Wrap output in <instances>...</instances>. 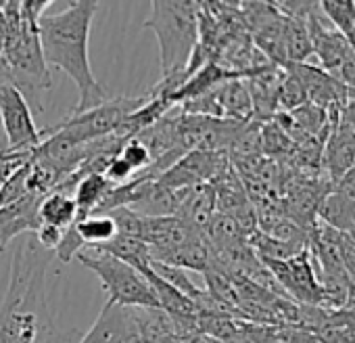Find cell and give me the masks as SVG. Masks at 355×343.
Listing matches in <instances>:
<instances>
[{
    "label": "cell",
    "mask_w": 355,
    "mask_h": 343,
    "mask_svg": "<svg viewBox=\"0 0 355 343\" xmlns=\"http://www.w3.org/2000/svg\"><path fill=\"white\" fill-rule=\"evenodd\" d=\"M38 206L40 197L28 195L11 206L0 208V251H5V247L19 235L36 233V228L40 226Z\"/></svg>",
    "instance_id": "cell-15"
},
{
    "label": "cell",
    "mask_w": 355,
    "mask_h": 343,
    "mask_svg": "<svg viewBox=\"0 0 355 343\" xmlns=\"http://www.w3.org/2000/svg\"><path fill=\"white\" fill-rule=\"evenodd\" d=\"M119 157L136 172V176L142 174L144 169H148V167L153 165L150 151H148L136 136H132V138H128V140L123 142V147H121V151H119Z\"/></svg>",
    "instance_id": "cell-28"
},
{
    "label": "cell",
    "mask_w": 355,
    "mask_h": 343,
    "mask_svg": "<svg viewBox=\"0 0 355 343\" xmlns=\"http://www.w3.org/2000/svg\"><path fill=\"white\" fill-rule=\"evenodd\" d=\"M21 30L15 40L5 49L3 57L9 63L13 84L28 99L38 101V92L53 88V78L42 55L40 44V19L53 5L49 0H21Z\"/></svg>",
    "instance_id": "cell-4"
},
{
    "label": "cell",
    "mask_w": 355,
    "mask_h": 343,
    "mask_svg": "<svg viewBox=\"0 0 355 343\" xmlns=\"http://www.w3.org/2000/svg\"><path fill=\"white\" fill-rule=\"evenodd\" d=\"M0 122H3L9 153H32L40 147L46 130H38L28 99L15 84L0 88Z\"/></svg>",
    "instance_id": "cell-7"
},
{
    "label": "cell",
    "mask_w": 355,
    "mask_h": 343,
    "mask_svg": "<svg viewBox=\"0 0 355 343\" xmlns=\"http://www.w3.org/2000/svg\"><path fill=\"white\" fill-rule=\"evenodd\" d=\"M328 138L322 153V174L332 187L355 165V130L340 117V107L328 109Z\"/></svg>",
    "instance_id": "cell-10"
},
{
    "label": "cell",
    "mask_w": 355,
    "mask_h": 343,
    "mask_svg": "<svg viewBox=\"0 0 355 343\" xmlns=\"http://www.w3.org/2000/svg\"><path fill=\"white\" fill-rule=\"evenodd\" d=\"M315 220L324 222L326 226L338 233H353L355 231V201L334 191L332 187V191L320 201Z\"/></svg>",
    "instance_id": "cell-19"
},
{
    "label": "cell",
    "mask_w": 355,
    "mask_h": 343,
    "mask_svg": "<svg viewBox=\"0 0 355 343\" xmlns=\"http://www.w3.org/2000/svg\"><path fill=\"white\" fill-rule=\"evenodd\" d=\"M320 13L332 22L334 30L345 38L351 36L355 30V0H322Z\"/></svg>",
    "instance_id": "cell-26"
},
{
    "label": "cell",
    "mask_w": 355,
    "mask_h": 343,
    "mask_svg": "<svg viewBox=\"0 0 355 343\" xmlns=\"http://www.w3.org/2000/svg\"><path fill=\"white\" fill-rule=\"evenodd\" d=\"M268 272L274 276L286 299L303 306H320L322 303V289L313 270L309 249L299 251L291 260H261Z\"/></svg>",
    "instance_id": "cell-8"
},
{
    "label": "cell",
    "mask_w": 355,
    "mask_h": 343,
    "mask_svg": "<svg viewBox=\"0 0 355 343\" xmlns=\"http://www.w3.org/2000/svg\"><path fill=\"white\" fill-rule=\"evenodd\" d=\"M307 28H309V38H311V55H315L322 69L332 76L343 65V61L351 57L355 51L351 49L349 40L343 34H338L334 28L330 30L322 22L320 3H318V9L307 17Z\"/></svg>",
    "instance_id": "cell-12"
},
{
    "label": "cell",
    "mask_w": 355,
    "mask_h": 343,
    "mask_svg": "<svg viewBox=\"0 0 355 343\" xmlns=\"http://www.w3.org/2000/svg\"><path fill=\"white\" fill-rule=\"evenodd\" d=\"M105 178L109 181V183H113V185H125V183H130L132 178H136V172L117 155V157H113L109 163H107V167H105Z\"/></svg>",
    "instance_id": "cell-30"
},
{
    "label": "cell",
    "mask_w": 355,
    "mask_h": 343,
    "mask_svg": "<svg viewBox=\"0 0 355 343\" xmlns=\"http://www.w3.org/2000/svg\"><path fill=\"white\" fill-rule=\"evenodd\" d=\"M230 165V159L226 153L218 151H189L182 155L169 169H165L163 174L157 178L161 187H165L171 193L184 191L197 185L211 183L224 167Z\"/></svg>",
    "instance_id": "cell-9"
},
{
    "label": "cell",
    "mask_w": 355,
    "mask_h": 343,
    "mask_svg": "<svg viewBox=\"0 0 355 343\" xmlns=\"http://www.w3.org/2000/svg\"><path fill=\"white\" fill-rule=\"evenodd\" d=\"M55 253L40 247L34 233L19 243L11 281L0 303V343H55L57 331L46 299V268Z\"/></svg>",
    "instance_id": "cell-1"
},
{
    "label": "cell",
    "mask_w": 355,
    "mask_h": 343,
    "mask_svg": "<svg viewBox=\"0 0 355 343\" xmlns=\"http://www.w3.org/2000/svg\"><path fill=\"white\" fill-rule=\"evenodd\" d=\"M76 258L98 276L109 303L119 308H159L153 287L132 266L94 247H86Z\"/></svg>",
    "instance_id": "cell-5"
},
{
    "label": "cell",
    "mask_w": 355,
    "mask_h": 343,
    "mask_svg": "<svg viewBox=\"0 0 355 343\" xmlns=\"http://www.w3.org/2000/svg\"><path fill=\"white\" fill-rule=\"evenodd\" d=\"M305 103H307L305 86L301 84V80L293 72L284 69V76H282V82L278 88V111L291 113Z\"/></svg>",
    "instance_id": "cell-27"
},
{
    "label": "cell",
    "mask_w": 355,
    "mask_h": 343,
    "mask_svg": "<svg viewBox=\"0 0 355 343\" xmlns=\"http://www.w3.org/2000/svg\"><path fill=\"white\" fill-rule=\"evenodd\" d=\"M232 78H241L239 74L230 72V69H224L220 63L216 61H209L207 65H203L199 72H195L180 88L175 92H171L167 97V101L173 105V107H180L182 103L187 101H193V99H199L211 90H216L218 86H222L224 82L232 80Z\"/></svg>",
    "instance_id": "cell-16"
},
{
    "label": "cell",
    "mask_w": 355,
    "mask_h": 343,
    "mask_svg": "<svg viewBox=\"0 0 355 343\" xmlns=\"http://www.w3.org/2000/svg\"><path fill=\"white\" fill-rule=\"evenodd\" d=\"M284 53H286V65L305 63L307 57H311V38H309L307 19L284 17Z\"/></svg>",
    "instance_id": "cell-23"
},
{
    "label": "cell",
    "mask_w": 355,
    "mask_h": 343,
    "mask_svg": "<svg viewBox=\"0 0 355 343\" xmlns=\"http://www.w3.org/2000/svg\"><path fill=\"white\" fill-rule=\"evenodd\" d=\"M113 183H109L105 178V174H84L78 185H76V193L71 195L78 208V218H86L90 214H94L98 210V206L103 203V199L107 197V193L111 191Z\"/></svg>",
    "instance_id": "cell-22"
},
{
    "label": "cell",
    "mask_w": 355,
    "mask_h": 343,
    "mask_svg": "<svg viewBox=\"0 0 355 343\" xmlns=\"http://www.w3.org/2000/svg\"><path fill=\"white\" fill-rule=\"evenodd\" d=\"M38 220L40 224L57 226L61 231H67L78 220V208L71 195L53 191L46 197L40 199L38 206Z\"/></svg>",
    "instance_id": "cell-21"
},
{
    "label": "cell",
    "mask_w": 355,
    "mask_h": 343,
    "mask_svg": "<svg viewBox=\"0 0 355 343\" xmlns=\"http://www.w3.org/2000/svg\"><path fill=\"white\" fill-rule=\"evenodd\" d=\"M284 76V67L270 65L249 78H245L251 103H253V119L266 124L274 119L278 113V88Z\"/></svg>",
    "instance_id": "cell-14"
},
{
    "label": "cell",
    "mask_w": 355,
    "mask_h": 343,
    "mask_svg": "<svg viewBox=\"0 0 355 343\" xmlns=\"http://www.w3.org/2000/svg\"><path fill=\"white\" fill-rule=\"evenodd\" d=\"M197 235H203V233L193 231L187 222H182L175 216L142 218L140 239L150 247L153 262H167L178 249H182Z\"/></svg>",
    "instance_id": "cell-11"
},
{
    "label": "cell",
    "mask_w": 355,
    "mask_h": 343,
    "mask_svg": "<svg viewBox=\"0 0 355 343\" xmlns=\"http://www.w3.org/2000/svg\"><path fill=\"white\" fill-rule=\"evenodd\" d=\"M347 40H349V44H351V49H353V51H355V30H353V32H351V36H349V38H347Z\"/></svg>",
    "instance_id": "cell-33"
},
{
    "label": "cell",
    "mask_w": 355,
    "mask_h": 343,
    "mask_svg": "<svg viewBox=\"0 0 355 343\" xmlns=\"http://www.w3.org/2000/svg\"><path fill=\"white\" fill-rule=\"evenodd\" d=\"M125 308L105 303L92 328L78 343H125Z\"/></svg>",
    "instance_id": "cell-18"
},
{
    "label": "cell",
    "mask_w": 355,
    "mask_h": 343,
    "mask_svg": "<svg viewBox=\"0 0 355 343\" xmlns=\"http://www.w3.org/2000/svg\"><path fill=\"white\" fill-rule=\"evenodd\" d=\"M63 235H65V231H61V228H57V226L40 224V226L36 228V233H34V239L38 241L40 247H44V249H49V251L55 253V249L59 247Z\"/></svg>",
    "instance_id": "cell-31"
},
{
    "label": "cell",
    "mask_w": 355,
    "mask_h": 343,
    "mask_svg": "<svg viewBox=\"0 0 355 343\" xmlns=\"http://www.w3.org/2000/svg\"><path fill=\"white\" fill-rule=\"evenodd\" d=\"M7 84H13V76H11V69H9L7 59L0 55V88L7 86Z\"/></svg>",
    "instance_id": "cell-32"
},
{
    "label": "cell",
    "mask_w": 355,
    "mask_h": 343,
    "mask_svg": "<svg viewBox=\"0 0 355 343\" xmlns=\"http://www.w3.org/2000/svg\"><path fill=\"white\" fill-rule=\"evenodd\" d=\"M201 3L195 0H155L144 28L153 30L161 53V80L148 92L150 97H169L184 82V69L199 44Z\"/></svg>",
    "instance_id": "cell-3"
},
{
    "label": "cell",
    "mask_w": 355,
    "mask_h": 343,
    "mask_svg": "<svg viewBox=\"0 0 355 343\" xmlns=\"http://www.w3.org/2000/svg\"><path fill=\"white\" fill-rule=\"evenodd\" d=\"M32 153H9V151H0V189H3V185L32 157Z\"/></svg>",
    "instance_id": "cell-29"
},
{
    "label": "cell",
    "mask_w": 355,
    "mask_h": 343,
    "mask_svg": "<svg viewBox=\"0 0 355 343\" xmlns=\"http://www.w3.org/2000/svg\"><path fill=\"white\" fill-rule=\"evenodd\" d=\"M259 138H261V155L266 159H288L295 144L291 142V138L282 132V128L270 119L266 124H261L259 130Z\"/></svg>",
    "instance_id": "cell-25"
},
{
    "label": "cell",
    "mask_w": 355,
    "mask_h": 343,
    "mask_svg": "<svg viewBox=\"0 0 355 343\" xmlns=\"http://www.w3.org/2000/svg\"><path fill=\"white\" fill-rule=\"evenodd\" d=\"M98 5L101 3L94 0H73L63 11L42 15L40 19V44L46 65L63 69L80 92L71 115L90 111L109 101L107 90L92 72L88 55L92 19Z\"/></svg>",
    "instance_id": "cell-2"
},
{
    "label": "cell",
    "mask_w": 355,
    "mask_h": 343,
    "mask_svg": "<svg viewBox=\"0 0 355 343\" xmlns=\"http://www.w3.org/2000/svg\"><path fill=\"white\" fill-rule=\"evenodd\" d=\"M94 249L105 251V253L117 258L119 262L132 266L138 272H144L146 268H150V262H153L150 247L142 239H138V237L115 235L111 241H107V243H103V245H98Z\"/></svg>",
    "instance_id": "cell-20"
},
{
    "label": "cell",
    "mask_w": 355,
    "mask_h": 343,
    "mask_svg": "<svg viewBox=\"0 0 355 343\" xmlns=\"http://www.w3.org/2000/svg\"><path fill=\"white\" fill-rule=\"evenodd\" d=\"M216 103L222 111V119L232 122H251L253 119V103L247 88L245 78H232L214 90Z\"/></svg>",
    "instance_id": "cell-17"
},
{
    "label": "cell",
    "mask_w": 355,
    "mask_h": 343,
    "mask_svg": "<svg viewBox=\"0 0 355 343\" xmlns=\"http://www.w3.org/2000/svg\"><path fill=\"white\" fill-rule=\"evenodd\" d=\"M148 101V94L142 97H119L113 101H107L90 111L69 115L61 119L57 126L49 128V132H61L63 136L76 140V142H90L96 138H105L111 134H117L121 124L130 113H134L138 107H142Z\"/></svg>",
    "instance_id": "cell-6"
},
{
    "label": "cell",
    "mask_w": 355,
    "mask_h": 343,
    "mask_svg": "<svg viewBox=\"0 0 355 343\" xmlns=\"http://www.w3.org/2000/svg\"><path fill=\"white\" fill-rule=\"evenodd\" d=\"M73 228L86 247H98L117 235V226L109 214H90L86 218H78Z\"/></svg>",
    "instance_id": "cell-24"
},
{
    "label": "cell",
    "mask_w": 355,
    "mask_h": 343,
    "mask_svg": "<svg viewBox=\"0 0 355 343\" xmlns=\"http://www.w3.org/2000/svg\"><path fill=\"white\" fill-rule=\"evenodd\" d=\"M175 199H178L175 218H180L182 222H187L193 231L205 235L209 222L218 214L216 191H214L211 183L197 185V187H191V189H184V191H178Z\"/></svg>",
    "instance_id": "cell-13"
}]
</instances>
